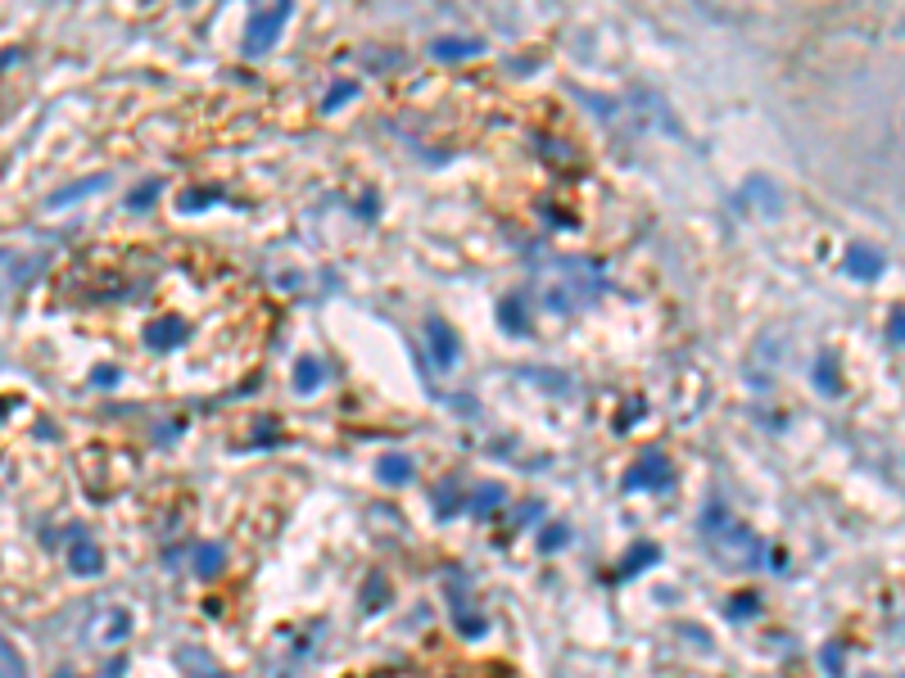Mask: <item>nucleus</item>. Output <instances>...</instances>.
I'll list each match as a JSON object with an SVG mask.
<instances>
[{"label": "nucleus", "instance_id": "nucleus-1", "mask_svg": "<svg viewBox=\"0 0 905 678\" xmlns=\"http://www.w3.org/2000/svg\"><path fill=\"white\" fill-rule=\"evenodd\" d=\"M598 290H602L598 267L584 263V258H562L557 267H548V276H543V303L553 312H575L584 303H594Z\"/></svg>", "mask_w": 905, "mask_h": 678}, {"label": "nucleus", "instance_id": "nucleus-2", "mask_svg": "<svg viewBox=\"0 0 905 678\" xmlns=\"http://www.w3.org/2000/svg\"><path fill=\"white\" fill-rule=\"evenodd\" d=\"M702 538H706V552H711L720 566H729V570L756 566V538H752V529L738 525L725 507H706V515H702Z\"/></svg>", "mask_w": 905, "mask_h": 678}, {"label": "nucleus", "instance_id": "nucleus-3", "mask_svg": "<svg viewBox=\"0 0 905 678\" xmlns=\"http://www.w3.org/2000/svg\"><path fill=\"white\" fill-rule=\"evenodd\" d=\"M286 19H290V5H277V10H258L254 19H249V27H245V55H263L272 42L281 36V27H286Z\"/></svg>", "mask_w": 905, "mask_h": 678}, {"label": "nucleus", "instance_id": "nucleus-4", "mask_svg": "<svg viewBox=\"0 0 905 678\" xmlns=\"http://www.w3.org/2000/svg\"><path fill=\"white\" fill-rule=\"evenodd\" d=\"M46 267V258H36V254H10V249H0V299L23 290L27 281H36V271Z\"/></svg>", "mask_w": 905, "mask_h": 678}, {"label": "nucleus", "instance_id": "nucleus-5", "mask_svg": "<svg viewBox=\"0 0 905 678\" xmlns=\"http://www.w3.org/2000/svg\"><path fill=\"white\" fill-rule=\"evenodd\" d=\"M426 344H430V357H435V371H453L457 367V335L444 316H430L426 322Z\"/></svg>", "mask_w": 905, "mask_h": 678}, {"label": "nucleus", "instance_id": "nucleus-6", "mask_svg": "<svg viewBox=\"0 0 905 678\" xmlns=\"http://www.w3.org/2000/svg\"><path fill=\"white\" fill-rule=\"evenodd\" d=\"M100 647H113V643H123V637L132 633V611L127 606H100L96 611V624L87 628Z\"/></svg>", "mask_w": 905, "mask_h": 678}, {"label": "nucleus", "instance_id": "nucleus-7", "mask_svg": "<svg viewBox=\"0 0 905 678\" xmlns=\"http://www.w3.org/2000/svg\"><path fill=\"white\" fill-rule=\"evenodd\" d=\"M665 484H671V461H665L661 453H643L639 466L629 470V480H625V489H665Z\"/></svg>", "mask_w": 905, "mask_h": 678}, {"label": "nucleus", "instance_id": "nucleus-8", "mask_svg": "<svg viewBox=\"0 0 905 678\" xmlns=\"http://www.w3.org/2000/svg\"><path fill=\"white\" fill-rule=\"evenodd\" d=\"M883 254L870 249V245H851L847 249V271L855 276V281H874V276H883Z\"/></svg>", "mask_w": 905, "mask_h": 678}, {"label": "nucleus", "instance_id": "nucleus-9", "mask_svg": "<svg viewBox=\"0 0 905 678\" xmlns=\"http://www.w3.org/2000/svg\"><path fill=\"white\" fill-rule=\"evenodd\" d=\"M449 602H453V611H457V628H462L466 637H480V633H485V620L471 611V597H466V583H462V579L449 583Z\"/></svg>", "mask_w": 905, "mask_h": 678}, {"label": "nucleus", "instance_id": "nucleus-10", "mask_svg": "<svg viewBox=\"0 0 905 678\" xmlns=\"http://www.w3.org/2000/svg\"><path fill=\"white\" fill-rule=\"evenodd\" d=\"M177 665H181L190 678H226V669H222L209 651H195V647H181V651H177Z\"/></svg>", "mask_w": 905, "mask_h": 678}, {"label": "nucleus", "instance_id": "nucleus-11", "mask_svg": "<svg viewBox=\"0 0 905 678\" xmlns=\"http://www.w3.org/2000/svg\"><path fill=\"white\" fill-rule=\"evenodd\" d=\"M68 566H73V575H100L104 570V552L82 538L77 547H68Z\"/></svg>", "mask_w": 905, "mask_h": 678}, {"label": "nucleus", "instance_id": "nucleus-12", "mask_svg": "<svg viewBox=\"0 0 905 678\" xmlns=\"http://www.w3.org/2000/svg\"><path fill=\"white\" fill-rule=\"evenodd\" d=\"M376 475H380L385 484H403L408 475H412V457H408V453H385L380 466H376Z\"/></svg>", "mask_w": 905, "mask_h": 678}, {"label": "nucleus", "instance_id": "nucleus-13", "mask_svg": "<svg viewBox=\"0 0 905 678\" xmlns=\"http://www.w3.org/2000/svg\"><path fill=\"white\" fill-rule=\"evenodd\" d=\"M498 322H502V331H507V335H525V308H521V299H517V294L498 303Z\"/></svg>", "mask_w": 905, "mask_h": 678}, {"label": "nucleus", "instance_id": "nucleus-14", "mask_svg": "<svg viewBox=\"0 0 905 678\" xmlns=\"http://www.w3.org/2000/svg\"><path fill=\"white\" fill-rule=\"evenodd\" d=\"M0 678H27V665L10 637H0Z\"/></svg>", "mask_w": 905, "mask_h": 678}, {"label": "nucleus", "instance_id": "nucleus-15", "mask_svg": "<svg viewBox=\"0 0 905 678\" xmlns=\"http://www.w3.org/2000/svg\"><path fill=\"white\" fill-rule=\"evenodd\" d=\"M222 561H226V552H222V547H204L200 556H195V575H200V579H213V575L222 570Z\"/></svg>", "mask_w": 905, "mask_h": 678}, {"label": "nucleus", "instance_id": "nucleus-16", "mask_svg": "<svg viewBox=\"0 0 905 678\" xmlns=\"http://www.w3.org/2000/svg\"><path fill=\"white\" fill-rule=\"evenodd\" d=\"M502 502V484H480L476 493H471V511L476 515H489V507Z\"/></svg>", "mask_w": 905, "mask_h": 678}, {"label": "nucleus", "instance_id": "nucleus-17", "mask_svg": "<svg viewBox=\"0 0 905 678\" xmlns=\"http://www.w3.org/2000/svg\"><path fill=\"white\" fill-rule=\"evenodd\" d=\"M318 385H322V362H312V357H303L299 371H295V389H299V393H308V389H318Z\"/></svg>", "mask_w": 905, "mask_h": 678}, {"label": "nucleus", "instance_id": "nucleus-18", "mask_svg": "<svg viewBox=\"0 0 905 678\" xmlns=\"http://www.w3.org/2000/svg\"><path fill=\"white\" fill-rule=\"evenodd\" d=\"M652 561H656V547H652V543H639V552H629V556H625L620 575H639V570L652 566Z\"/></svg>", "mask_w": 905, "mask_h": 678}, {"label": "nucleus", "instance_id": "nucleus-19", "mask_svg": "<svg viewBox=\"0 0 905 678\" xmlns=\"http://www.w3.org/2000/svg\"><path fill=\"white\" fill-rule=\"evenodd\" d=\"M109 177H91V181H77L73 190H64V194H55L50 199V209H59V204H73V199H82V194H91V190H100Z\"/></svg>", "mask_w": 905, "mask_h": 678}, {"label": "nucleus", "instance_id": "nucleus-20", "mask_svg": "<svg viewBox=\"0 0 905 678\" xmlns=\"http://www.w3.org/2000/svg\"><path fill=\"white\" fill-rule=\"evenodd\" d=\"M440 59H457V55H480V42H440V46H430Z\"/></svg>", "mask_w": 905, "mask_h": 678}, {"label": "nucleus", "instance_id": "nucleus-21", "mask_svg": "<svg viewBox=\"0 0 905 678\" xmlns=\"http://www.w3.org/2000/svg\"><path fill=\"white\" fill-rule=\"evenodd\" d=\"M566 538H571V534H566V525H548V529L539 534V552H557Z\"/></svg>", "mask_w": 905, "mask_h": 678}, {"label": "nucleus", "instance_id": "nucleus-22", "mask_svg": "<svg viewBox=\"0 0 905 678\" xmlns=\"http://www.w3.org/2000/svg\"><path fill=\"white\" fill-rule=\"evenodd\" d=\"M159 190H164V186H159V181H150V186H145V190H136V194H132V199H127V204H132V209H145V204H150V199H154V194H159Z\"/></svg>", "mask_w": 905, "mask_h": 678}, {"label": "nucleus", "instance_id": "nucleus-23", "mask_svg": "<svg viewBox=\"0 0 905 678\" xmlns=\"http://www.w3.org/2000/svg\"><path fill=\"white\" fill-rule=\"evenodd\" d=\"M349 95H353V87H349V82H344V87H335V91H331V95H326V104H322V109H326V113H331V109H335V104H340V100H349Z\"/></svg>", "mask_w": 905, "mask_h": 678}, {"label": "nucleus", "instance_id": "nucleus-24", "mask_svg": "<svg viewBox=\"0 0 905 678\" xmlns=\"http://www.w3.org/2000/svg\"><path fill=\"white\" fill-rule=\"evenodd\" d=\"M824 669H829V674H842V656H838V643H833L829 651H824Z\"/></svg>", "mask_w": 905, "mask_h": 678}, {"label": "nucleus", "instance_id": "nucleus-25", "mask_svg": "<svg viewBox=\"0 0 905 678\" xmlns=\"http://www.w3.org/2000/svg\"><path fill=\"white\" fill-rule=\"evenodd\" d=\"M829 367H833V362H819V385H824V389L833 393V389H838V376H833Z\"/></svg>", "mask_w": 905, "mask_h": 678}]
</instances>
